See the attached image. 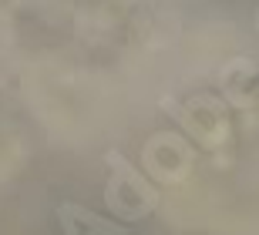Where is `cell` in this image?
I'll list each match as a JSON object with an SVG mask.
<instances>
[{
  "instance_id": "cell-3",
  "label": "cell",
  "mask_w": 259,
  "mask_h": 235,
  "mask_svg": "<svg viewBox=\"0 0 259 235\" xmlns=\"http://www.w3.org/2000/svg\"><path fill=\"white\" fill-rule=\"evenodd\" d=\"M58 222L64 235H128L125 225H118L105 215H95L91 208L77 202H61L58 205Z\"/></svg>"
},
{
  "instance_id": "cell-2",
  "label": "cell",
  "mask_w": 259,
  "mask_h": 235,
  "mask_svg": "<svg viewBox=\"0 0 259 235\" xmlns=\"http://www.w3.org/2000/svg\"><path fill=\"white\" fill-rule=\"evenodd\" d=\"M108 165H111V181L105 192V205L121 218H142L148 215V208L155 212L158 205V188H152V181L142 178L138 171L125 161V155L108 151Z\"/></svg>"
},
{
  "instance_id": "cell-1",
  "label": "cell",
  "mask_w": 259,
  "mask_h": 235,
  "mask_svg": "<svg viewBox=\"0 0 259 235\" xmlns=\"http://www.w3.org/2000/svg\"><path fill=\"white\" fill-rule=\"evenodd\" d=\"M226 108L229 111L222 118L219 134L209 141H215V145H239L246 165L256 171V178H259V81L252 87H242L239 94H232Z\"/></svg>"
}]
</instances>
